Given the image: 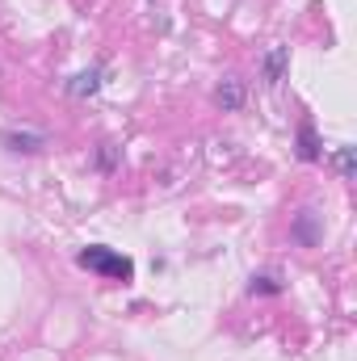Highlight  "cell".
<instances>
[{
  "mask_svg": "<svg viewBox=\"0 0 357 361\" xmlns=\"http://www.w3.org/2000/svg\"><path fill=\"white\" fill-rule=\"evenodd\" d=\"M76 265L97 273V277H105V281H131V277H135V261L122 257V252H114V248H105V244L80 248V252H76Z\"/></svg>",
  "mask_w": 357,
  "mask_h": 361,
  "instance_id": "obj_1",
  "label": "cell"
},
{
  "mask_svg": "<svg viewBox=\"0 0 357 361\" xmlns=\"http://www.w3.org/2000/svg\"><path fill=\"white\" fill-rule=\"evenodd\" d=\"M324 152H320V139H315V126L311 122H303L298 126V160H320Z\"/></svg>",
  "mask_w": 357,
  "mask_h": 361,
  "instance_id": "obj_2",
  "label": "cell"
},
{
  "mask_svg": "<svg viewBox=\"0 0 357 361\" xmlns=\"http://www.w3.org/2000/svg\"><path fill=\"white\" fill-rule=\"evenodd\" d=\"M294 240H298V244H307V248L320 240V227H315V210H303V214L294 219Z\"/></svg>",
  "mask_w": 357,
  "mask_h": 361,
  "instance_id": "obj_3",
  "label": "cell"
},
{
  "mask_svg": "<svg viewBox=\"0 0 357 361\" xmlns=\"http://www.w3.org/2000/svg\"><path fill=\"white\" fill-rule=\"evenodd\" d=\"M286 59H290V47H273V51L265 55V80H269V85H282Z\"/></svg>",
  "mask_w": 357,
  "mask_h": 361,
  "instance_id": "obj_4",
  "label": "cell"
},
{
  "mask_svg": "<svg viewBox=\"0 0 357 361\" xmlns=\"http://www.w3.org/2000/svg\"><path fill=\"white\" fill-rule=\"evenodd\" d=\"M4 143H8L13 152H38L47 139H42V135H13V130H4Z\"/></svg>",
  "mask_w": 357,
  "mask_h": 361,
  "instance_id": "obj_5",
  "label": "cell"
},
{
  "mask_svg": "<svg viewBox=\"0 0 357 361\" xmlns=\"http://www.w3.org/2000/svg\"><path fill=\"white\" fill-rule=\"evenodd\" d=\"M240 101H244L240 80H223V89H219V105H223V109H240Z\"/></svg>",
  "mask_w": 357,
  "mask_h": 361,
  "instance_id": "obj_6",
  "label": "cell"
},
{
  "mask_svg": "<svg viewBox=\"0 0 357 361\" xmlns=\"http://www.w3.org/2000/svg\"><path fill=\"white\" fill-rule=\"evenodd\" d=\"M248 294H282V277H273V273H261V277H253Z\"/></svg>",
  "mask_w": 357,
  "mask_h": 361,
  "instance_id": "obj_7",
  "label": "cell"
},
{
  "mask_svg": "<svg viewBox=\"0 0 357 361\" xmlns=\"http://www.w3.org/2000/svg\"><path fill=\"white\" fill-rule=\"evenodd\" d=\"M337 169H341L345 180L353 177V147H337Z\"/></svg>",
  "mask_w": 357,
  "mask_h": 361,
  "instance_id": "obj_8",
  "label": "cell"
},
{
  "mask_svg": "<svg viewBox=\"0 0 357 361\" xmlns=\"http://www.w3.org/2000/svg\"><path fill=\"white\" fill-rule=\"evenodd\" d=\"M97 85H101V80H97V72H85V76H76L72 92H76V97H85V92H97Z\"/></svg>",
  "mask_w": 357,
  "mask_h": 361,
  "instance_id": "obj_9",
  "label": "cell"
}]
</instances>
